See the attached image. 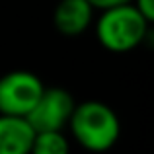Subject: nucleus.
I'll return each instance as SVG.
<instances>
[{
	"instance_id": "4",
	"label": "nucleus",
	"mask_w": 154,
	"mask_h": 154,
	"mask_svg": "<svg viewBox=\"0 0 154 154\" xmlns=\"http://www.w3.org/2000/svg\"><path fill=\"white\" fill-rule=\"evenodd\" d=\"M74 98L64 88L51 86L43 88L39 100L26 115V121L35 133L41 131H63L64 125H68L72 111H74Z\"/></svg>"
},
{
	"instance_id": "5",
	"label": "nucleus",
	"mask_w": 154,
	"mask_h": 154,
	"mask_svg": "<svg viewBox=\"0 0 154 154\" xmlns=\"http://www.w3.org/2000/svg\"><path fill=\"white\" fill-rule=\"evenodd\" d=\"M94 8L88 0H60L55 8L53 22L63 35H80L90 27Z\"/></svg>"
},
{
	"instance_id": "3",
	"label": "nucleus",
	"mask_w": 154,
	"mask_h": 154,
	"mask_svg": "<svg viewBox=\"0 0 154 154\" xmlns=\"http://www.w3.org/2000/svg\"><path fill=\"white\" fill-rule=\"evenodd\" d=\"M43 80L29 70H10L0 76V115L26 117L39 100Z\"/></svg>"
},
{
	"instance_id": "9",
	"label": "nucleus",
	"mask_w": 154,
	"mask_h": 154,
	"mask_svg": "<svg viewBox=\"0 0 154 154\" xmlns=\"http://www.w3.org/2000/svg\"><path fill=\"white\" fill-rule=\"evenodd\" d=\"M94 10H107L113 6H121V4H131L133 0H88Z\"/></svg>"
},
{
	"instance_id": "2",
	"label": "nucleus",
	"mask_w": 154,
	"mask_h": 154,
	"mask_svg": "<svg viewBox=\"0 0 154 154\" xmlns=\"http://www.w3.org/2000/svg\"><path fill=\"white\" fill-rule=\"evenodd\" d=\"M150 23L143 18L135 4H121L107 10L96 22V37L103 49L111 53L133 51L144 41Z\"/></svg>"
},
{
	"instance_id": "8",
	"label": "nucleus",
	"mask_w": 154,
	"mask_h": 154,
	"mask_svg": "<svg viewBox=\"0 0 154 154\" xmlns=\"http://www.w3.org/2000/svg\"><path fill=\"white\" fill-rule=\"evenodd\" d=\"M133 4L148 23L154 22V0H133Z\"/></svg>"
},
{
	"instance_id": "6",
	"label": "nucleus",
	"mask_w": 154,
	"mask_h": 154,
	"mask_svg": "<svg viewBox=\"0 0 154 154\" xmlns=\"http://www.w3.org/2000/svg\"><path fill=\"white\" fill-rule=\"evenodd\" d=\"M33 135L26 117L0 115V154H29Z\"/></svg>"
},
{
	"instance_id": "7",
	"label": "nucleus",
	"mask_w": 154,
	"mask_h": 154,
	"mask_svg": "<svg viewBox=\"0 0 154 154\" xmlns=\"http://www.w3.org/2000/svg\"><path fill=\"white\" fill-rule=\"evenodd\" d=\"M70 144L63 131H41L33 135L29 154H68Z\"/></svg>"
},
{
	"instance_id": "1",
	"label": "nucleus",
	"mask_w": 154,
	"mask_h": 154,
	"mask_svg": "<svg viewBox=\"0 0 154 154\" xmlns=\"http://www.w3.org/2000/svg\"><path fill=\"white\" fill-rule=\"evenodd\" d=\"M70 133L88 152H107L115 146L121 135V123L117 113L103 102L88 100L76 103L70 119Z\"/></svg>"
}]
</instances>
